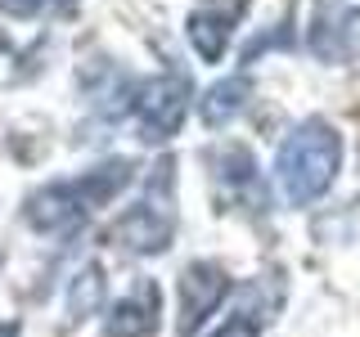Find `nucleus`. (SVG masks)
<instances>
[{
  "instance_id": "obj_8",
  "label": "nucleus",
  "mask_w": 360,
  "mask_h": 337,
  "mask_svg": "<svg viewBox=\"0 0 360 337\" xmlns=\"http://www.w3.org/2000/svg\"><path fill=\"white\" fill-rule=\"evenodd\" d=\"M158 324H162V288L153 279H140L104 315V337H153Z\"/></svg>"
},
{
  "instance_id": "obj_2",
  "label": "nucleus",
  "mask_w": 360,
  "mask_h": 337,
  "mask_svg": "<svg viewBox=\"0 0 360 337\" xmlns=\"http://www.w3.org/2000/svg\"><path fill=\"white\" fill-rule=\"evenodd\" d=\"M338 166H342V135L324 117L302 121V126H292L284 135V144L275 153L279 194L292 207H311L320 194H329V185L338 180Z\"/></svg>"
},
{
  "instance_id": "obj_12",
  "label": "nucleus",
  "mask_w": 360,
  "mask_h": 337,
  "mask_svg": "<svg viewBox=\"0 0 360 337\" xmlns=\"http://www.w3.org/2000/svg\"><path fill=\"white\" fill-rule=\"evenodd\" d=\"M99 301H104V270L99 265L77 270V279L68 284V319L72 324L90 319V315L99 310Z\"/></svg>"
},
{
  "instance_id": "obj_1",
  "label": "nucleus",
  "mask_w": 360,
  "mask_h": 337,
  "mask_svg": "<svg viewBox=\"0 0 360 337\" xmlns=\"http://www.w3.org/2000/svg\"><path fill=\"white\" fill-rule=\"evenodd\" d=\"M131 171L135 166L127 157H108V162L82 171L77 180H54V185L37 189V194L22 202V220L37 234H72L90 220V211L108 207L131 185Z\"/></svg>"
},
{
  "instance_id": "obj_9",
  "label": "nucleus",
  "mask_w": 360,
  "mask_h": 337,
  "mask_svg": "<svg viewBox=\"0 0 360 337\" xmlns=\"http://www.w3.org/2000/svg\"><path fill=\"white\" fill-rule=\"evenodd\" d=\"M212 171H217V189H221V202L225 207H243L252 202V211L262 207V189H257V166H252V153L248 149H221L212 157Z\"/></svg>"
},
{
  "instance_id": "obj_6",
  "label": "nucleus",
  "mask_w": 360,
  "mask_h": 337,
  "mask_svg": "<svg viewBox=\"0 0 360 337\" xmlns=\"http://www.w3.org/2000/svg\"><path fill=\"white\" fill-rule=\"evenodd\" d=\"M189 108V86L185 77H153L135 95V126H140L144 144H167L180 131Z\"/></svg>"
},
{
  "instance_id": "obj_4",
  "label": "nucleus",
  "mask_w": 360,
  "mask_h": 337,
  "mask_svg": "<svg viewBox=\"0 0 360 337\" xmlns=\"http://www.w3.org/2000/svg\"><path fill=\"white\" fill-rule=\"evenodd\" d=\"M153 185H149V198L140 202V207H131L127 216L117 220V230H112V239H117L127 252L135 256H158L167 243H172V234H176V211H172V202H162L158 198V189H162V180L167 171H172V162H162V166H153Z\"/></svg>"
},
{
  "instance_id": "obj_7",
  "label": "nucleus",
  "mask_w": 360,
  "mask_h": 337,
  "mask_svg": "<svg viewBox=\"0 0 360 337\" xmlns=\"http://www.w3.org/2000/svg\"><path fill=\"white\" fill-rule=\"evenodd\" d=\"M243 9H248V0H202L189 14V45H194V54L202 63H221Z\"/></svg>"
},
{
  "instance_id": "obj_14",
  "label": "nucleus",
  "mask_w": 360,
  "mask_h": 337,
  "mask_svg": "<svg viewBox=\"0 0 360 337\" xmlns=\"http://www.w3.org/2000/svg\"><path fill=\"white\" fill-rule=\"evenodd\" d=\"M0 337H18V319H0Z\"/></svg>"
},
{
  "instance_id": "obj_3",
  "label": "nucleus",
  "mask_w": 360,
  "mask_h": 337,
  "mask_svg": "<svg viewBox=\"0 0 360 337\" xmlns=\"http://www.w3.org/2000/svg\"><path fill=\"white\" fill-rule=\"evenodd\" d=\"M307 50L320 63H352V59H360V9L347 5V0H311Z\"/></svg>"
},
{
  "instance_id": "obj_13",
  "label": "nucleus",
  "mask_w": 360,
  "mask_h": 337,
  "mask_svg": "<svg viewBox=\"0 0 360 337\" xmlns=\"http://www.w3.org/2000/svg\"><path fill=\"white\" fill-rule=\"evenodd\" d=\"M45 5H50V0H0V9L14 14V18H32V14H41Z\"/></svg>"
},
{
  "instance_id": "obj_10",
  "label": "nucleus",
  "mask_w": 360,
  "mask_h": 337,
  "mask_svg": "<svg viewBox=\"0 0 360 337\" xmlns=\"http://www.w3.org/2000/svg\"><path fill=\"white\" fill-rule=\"evenodd\" d=\"M275 301H279V292H270V284H248L243 301L234 306V315L212 337H257V333H262V324L275 315Z\"/></svg>"
},
{
  "instance_id": "obj_11",
  "label": "nucleus",
  "mask_w": 360,
  "mask_h": 337,
  "mask_svg": "<svg viewBox=\"0 0 360 337\" xmlns=\"http://www.w3.org/2000/svg\"><path fill=\"white\" fill-rule=\"evenodd\" d=\"M248 77H225V81H217L207 90V95L198 99V117L207 121V126H225L230 117H239L243 104H248Z\"/></svg>"
},
{
  "instance_id": "obj_15",
  "label": "nucleus",
  "mask_w": 360,
  "mask_h": 337,
  "mask_svg": "<svg viewBox=\"0 0 360 337\" xmlns=\"http://www.w3.org/2000/svg\"><path fill=\"white\" fill-rule=\"evenodd\" d=\"M0 54H5V32H0Z\"/></svg>"
},
{
  "instance_id": "obj_5",
  "label": "nucleus",
  "mask_w": 360,
  "mask_h": 337,
  "mask_svg": "<svg viewBox=\"0 0 360 337\" xmlns=\"http://www.w3.org/2000/svg\"><path fill=\"white\" fill-rule=\"evenodd\" d=\"M230 297V279L217 261H189L176 279V333L194 337L202 319L221 310V301Z\"/></svg>"
}]
</instances>
